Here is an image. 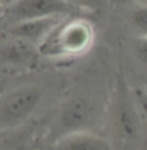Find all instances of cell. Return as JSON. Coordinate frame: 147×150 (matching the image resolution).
I'll use <instances>...</instances> for the list:
<instances>
[{
    "instance_id": "cell-1",
    "label": "cell",
    "mask_w": 147,
    "mask_h": 150,
    "mask_svg": "<svg viewBox=\"0 0 147 150\" xmlns=\"http://www.w3.org/2000/svg\"><path fill=\"white\" fill-rule=\"evenodd\" d=\"M92 42L94 29L88 20L65 16L37 46V52L46 58L66 59L85 54Z\"/></svg>"
},
{
    "instance_id": "cell-2",
    "label": "cell",
    "mask_w": 147,
    "mask_h": 150,
    "mask_svg": "<svg viewBox=\"0 0 147 150\" xmlns=\"http://www.w3.org/2000/svg\"><path fill=\"white\" fill-rule=\"evenodd\" d=\"M40 100L42 91L36 87H16L0 94V133L20 127Z\"/></svg>"
},
{
    "instance_id": "cell-3",
    "label": "cell",
    "mask_w": 147,
    "mask_h": 150,
    "mask_svg": "<svg viewBox=\"0 0 147 150\" xmlns=\"http://www.w3.org/2000/svg\"><path fill=\"white\" fill-rule=\"evenodd\" d=\"M78 12L68 0H15L3 9V16L10 25L23 20L52 16H74Z\"/></svg>"
},
{
    "instance_id": "cell-4",
    "label": "cell",
    "mask_w": 147,
    "mask_h": 150,
    "mask_svg": "<svg viewBox=\"0 0 147 150\" xmlns=\"http://www.w3.org/2000/svg\"><path fill=\"white\" fill-rule=\"evenodd\" d=\"M94 118V107L90 100L84 97H72L61 107L54 126L55 139L75 133L88 130V126Z\"/></svg>"
},
{
    "instance_id": "cell-5",
    "label": "cell",
    "mask_w": 147,
    "mask_h": 150,
    "mask_svg": "<svg viewBox=\"0 0 147 150\" xmlns=\"http://www.w3.org/2000/svg\"><path fill=\"white\" fill-rule=\"evenodd\" d=\"M62 18H65V16L23 20V22L15 23V25H10L9 35L15 39H20V40L28 42L37 48L45 40V38L52 32V29L59 23V20Z\"/></svg>"
},
{
    "instance_id": "cell-6",
    "label": "cell",
    "mask_w": 147,
    "mask_h": 150,
    "mask_svg": "<svg viewBox=\"0 0 147 150\" xmlns=\"http://www.w3.org/2000/svg\"><path fill=\"white\" fill-rule=\"evenodd\" d=\"M51 150H111V144L104 137L85 130L55 139Z\"/></svg>"
},
{
    "instance_id": "cell-7",
    "label": "cell",
    "mask_w": 147,
    "mask_h": 150,
    "mask_svg": "<svg viewBox=\"0 0 147 150\" xmlns=\"http://www.w3.org/2000/svg\"><path fill=\"white\" fill-rule=\"evenodd\" d=\"M37 48L23 42L20 39L12 38L10 42L1 46L0 49V59L4 65L13 67V68H20V67H28L30 65L35 58H36Z\"/></svg>"
},
{
    "instance_id": "cell-8",
    "label": "cell",
    "mask_w": 147,
    "mask_h": 150,
    "mask_svg": "<svg viewBox=\"0 0 147 150\" xmlns=\"http://www.w3.org/2000/svg\"><path fill=\"white\" fill-rule=\"evenodd\" d=\"M19 129V127H18ZM3 131L0 133V150H30L32 149V137L29 131L18 130Z\"/></svg>"
},
{
    "instance_id": "cell-9",
    "label": "cell",
    "mask_w": 147,
    "mask_h": 150,
    "mask_svg": "<svg viewBox=\"0 0 147 150\" xmlns=\"http://www.w3.org/2000/svg\"><path fill=\"white\" fill-rule=\"evenodd\" d=\"M115 126L117 131L123 136V137H134L137 133V120L133 110L130 108L129 104H126L124 101L118 104L117 114H115Z\"/></svg>"
},
{
    "instance_id": "cell-10",
    "label": "cell",
    "mask_w": 147,
    "mask_h": 150,
    "mask_svg": "<svg viewBox=\"0 0 147 150\" xmlns=\"http://www.w3.org/2000/svg\"><path fill=\"white\" fill-rule=\"evenodd\" d=\"M130 22L133 28L140 33V36H147V4L137 3L131 10Z\"/></svg>"
},
{
    "instance_id": "cell-11",
    "label": "cell",
    "mask_w": 147,
    "mask_h": 150,
    "mask_svg": "<svg viewBox=\"0 0 147 150\" xmlns=\"http://www.w3.org/2000/svg\"><path fill=\"white\" fill-rule=\"evenodd\" d=\"M136 54L137 58L147 65V36H140L137 39V45H136Z\"/></svg>"
},
{
    "instance_id": "cell-12",
    "label": "cell",
    "mask_w": 147,
    "mask_h": 150,
    "mask_svg": "<svg viewBox=\"0 0 147 150\" xmlns=\"http://www.w3.org/2000/svg\"><path fill=\"white\" fill-rule=\"evenodd\" d=\"M15 0H0V6H1V9H4V7H7L9 4H12Z\"/></svg>"
},
{
    "instance_id": "cell-13",
    "label": "cell",
    "mask_w": 147,
    "mask_h": 150,
    "mask_svg": "<svg viewBox=\"0 0 147 150\" xmlns=\"http://www.w3.org/2000/svg\"><path fill=\"white\" fill-rule=\"evenodd\" d=\"M137 3H140V4H147V0H136Z\"/></svg>"
},
{
    "instance_id": "cell-14",
    "label": "cell",
    "mask_w": 147,
    "mask_h": 150,
    "mask_svg": "<svg viewBox=\"0 0 147 150\" xmlns=\"http://www.w3.org/2000/svg\"><path fill=\"white\" fill-rule=\"evenodd\" d=\"M1 13H3V9H1V6H0V15H1Z\"/></svg>"
}]
</instances>
